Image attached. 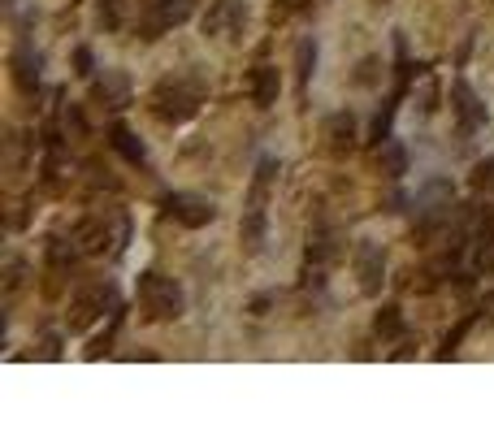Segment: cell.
I'll return each instance as SVG.
<instances>
[{
    "mask_svg": "<svg viewBox=\"0 0 494 433\" xmlns=\"http://www.w3.org/2000/svg\"><path fill=\"white\" fill-rule=\"evenodd\" d=\"M9 70H14V87H18L22 96H35V91H40V70H44L40 53H31V48L22 43L18 53L9 57Z\"/></svg>",
    "mask_w": 494,
    "mask_h": 433,
    "instance_id": "13",
    "label": "cell"
},
{
    "mask_svg": "<svg viewBox=\"0 0 494 433\" xmlns=\"http://www.w3.org/2000/svg\"><path fill=\"white\" fill-rule=\"evenodd\" d=\"M104 308H113V286H87V291H79V295L70 299V313H65L70 334H82L92 321L104 316Z\"/></svg>",
    "mask_w": 494,
    "mask_h": 433,
    "instance_id": "6",
    "label": "cell"
},
{
    "mask_svg": "<svg viewBox=\"0 0 494 433\" xmlns=\"http://www.w3.org/2000/svg\"><path fill=\"white\" fill-rule=\"evenodd\" d=\"M199 104H204V82H199L196 74H170V79H160L157 87H152V96H148L152 118L165 121V126L191 121L199 113Z\"/></svg>",
    "mask_w": 494,
    "mask_h": 433,
    "instance_id": "2",
    "label": "cell"
},
{
    "mask_svg": "<svg viewBox=\"0 0 494 433\" xmlns=\"http://www.w3.org/2000/svg\"><path fill=\"white\" fill-rule=\"evenodd\" d=\"M373 5H386V0H373Z\"/></svg>",
    "mask_w": 494,
    "mask_h": 433,
    "instance_id": "30",
    "label": "cell"
},
{
    "mask_svg": "<svg viewBox=\"0 0 494 433\" xmlns=\"http://www.w3.org/2000/svg\"><path fill=\"white\" fill-rule=\"evenodd\" d=\"M109 143H113V148H118V152L131 160V165H148V152H143V143H139V139L131 135L121 121H113V126H109Z\"/></svg>",
    "mask_w": 494,
    "mask_h": 433,
    "instance_id": "16",
    "label": "cell"
},
{
    "mask_svg": "<svg viewBox=\"0 0 494 433\" xmlns=\"http://www.w3.org/2000/svg\"><path fill=\"white\" fill-rule=\"evenodd\" d=\"M121 22H126V0H100V26L121 31Z\"/></svg>",
    "mask_w": 494,
    "mask_h": 433,
    "instance_id": "20",
    "label": "cell"
},
{
    "mask_svg": "<svg viewBox=\"0 0 494 433\" xmlns=\"http://www.w3.org/2000/svg\"><path fill=\"white\" fill-rule=\"evenodd\" d=\"M377 169H382L386 178L408 174V152L399 148L395 139H382V148H377Z\"/></svg>",
    "mask_w": 494,
    "mask_h": 433,
    "instance_id": "17",
    "label": "cell"
},
{
    "mask_svg": "<svg viewBox=\"0 0 494 433\" xmlns=\"http://www.w3.org/2000/svg\"><path fill=\"white\" fill-rule=\"evenodd\" d=\"M277 91H282L277 65H257V70L247 74V100H252L257 109H269V104H277Z\"/></svg>",
    "mask_w": 494,
    "mask_h": 433,
    "instance_id": "15",
    "label": "cell"
},
{
    "mask_svg": "<svg viewBox=\"0 0 494 433\" xmlns=\"http://www.w3.org/2000/svg\"><path fill=\"white\" fill-rule=\"evenodd\" d=\"M92 100H96L100 109H126L131 104V79L121 74V70H104V79L92 87Z\"/></svg>",
    "mask_w": 494,
    "mask_h": 433,
    "instance_id": "14",
    "label": "cell"
},
{
    "mask_svg": "<svg viewBox=\"0 0 494 433\" xmlns=\"http://www.w3.org/2000/svg\"><path fill=\"white\" fill-rule=\"evenodd\" d=\"M313 65H316V43L304 40L295 48V79H299V91L308 87V79H313Z\"/></svg>",
    "mask_w": 494,
    "mask_h": 433,
    "instance_id": "19",
    "label": "cell"
},
{
    "mask_svg": "<svg viewBox=\"0 0 494 433\" xmlns=\"http://www.w3.org/2000/svg\"><path fill=\"white\" fill-rule=\"evenodd\" d=\"M61 126H65V135H74V139L87 135V121H82V113L74 109V104H65V113H61Z\"/></svg>",
    "mask_w": 494,
    "mask_h": 433,
    "instance_id": "24",
    "label": "cell"
},
{
    "mask_svg": "<svg viewBox=\"0 0 494 433\" xmlns=\"http://www.w3.org/2000/svg\"><path fill=\"white\" fill-rule=\"evenodd\" d=\"M343 256H347L343 235H338L334 226H316L313 235H308V252H304V282H308V286H321L325 274H330Z\"/></svg>",
    "mask_w": 494,
    "mask_h": 433,
    "instance_id": "4",
    "label": "cell"
},
{
    "mask_svg": "<svg viewBox=\"0 0 494 433\" xmlns=\"http://www.w3.org/2000/svg\"><path fill=\"white\" fill-rule=\"evenodd\" d=\"M92 65H96V61H92V48H74V74L87 79V74H92Z\"/></svg>",
    "mask_w": 494,
    "mask_h": 433,
    "instance_id": "26",
    "label": "cell"
},
{
    "mask_svg": "<svg viewBox=\"0 0 494 433\" xmlns=\"http://www.w3.org/2000/svg\"><path fill=\"white\" fill-rule=\"evenodd\" d=\"M57 355H61V338L48 334V338L40 342V360H57Z\"/></svg>",
    "mask_w": 494,
    "mask_h": 433,
    "instance_id": "27",
    "label": "cell"
},
{
    "mask_svg": "<svg viewBox=\"0 0 494 433\" xmlns=\"http://www.w3.org/2000/svg\"><path fill=\"white\" fill-rule=\"evenodd\" d=\"M135 295H139V308H143L148 321H179V316L187 313V295H182V286L174 282V277L157 274V269L139 274Z\"/></svg>",
    "mask_w": 494,
    "mask_h": 433,
    "instance_id": "3",
    "label": "cell"
},
{
    "mask_svg": "<svg viewBox=\"0 0 494 433\" xmlns=\"http://www.w3.org/2000/svg\"><path fill=\"white\" fill-rule=\"evenodd\" d=\"M22 277H26V265H22V260L14 256V260H9V265H5V295H9V299L18 295Z\"/></svg>",
    "mask_w": 494,
    "mask_h": 433,
    "instance_id": "23",
    "label": "cell"
},
{
    "mask_svg": "<svg viewBox=\"0 0 494 433\" xmlns=\"http://www.w3.org/2000/svg\"><path fill=\"white\" fill-rule=\"evenodd\" d=\"M165 213L174 216L179 226H187V230H199V226L218 221V208H213V199L191 196V191H174V196H165Z\"/></svg>",
    "mask_w": 494,
    "mask_h": 433,
    "instance_id": "9",
    "label": "cell"
},
{
    "mask_svg": "<svg viewBox=\"0 0 494 433\" xmlns=\"http://www.w3.org/2000/svg\"><path fill=\"white\" fill-rule=\"evenodd\" d=\"M243 18H247V5H243V0H213L208 14L199 18V26H204L208 40H218V35H226V31H238Z\"/></svg>",
    "mask_w": 494,
    "mask_h": 433,
    "instance_id": "12",
    "label": "cell"
},
{
    "mask_svg": "<svg viewBox=\"0 0 494 433\" xmlns=\"http://www.w3.org/2000/svg\"><path fill=\"white\" fill-rule=\"evenodd\" d=\"M469 182H473V191H494V160H477Z\"/></svg>",
    "mask_w": 494,
    "mask_h": 433,
    "instance_id": "22",
    "label": "cell"
},
{
    "mask_svg": "<svg viewBox=\"0 0 494 433\" xmlns=\"http://www.w3.org/2000/svg\"><path fill=\"white\" fill-rule=\"evenodd\" d=\"M451 109H455V121H460V135H477L486 126V104L477 100V91L464 79L451 82Z\"/></svg>",
    "mask_w": 494,
    "mask_h": 433,
    "instance_id": "11",
    "label": "cell"
},
{
    "mask_svg": "<svg viewBox=\"0 0 494 433\" xmlns=\"http://www.w3.org/2000/svg\"><path fill=\"white\" fill-rule=\"evenodd\" d=\"M126 230H118L113 235V226L104 221V216H82L79 226L70 230V243L79 247V256H104V252H113L118 243L113 238H121Z\"/></svg>",
    "mask_w": 494,
    "mask_h": 433,
    "instance_id": "7",
    "label": "cell"
},
{
    "mask_svg": "<svg viewBox=\"0 0 494 433\" xmlns=\"http://www.w3.org/2000/svg\"><path fill=\"white\" fill-rule=\"evenodd\" d=\"M191 18V0H143L139 5V40H160L165 31H174Z\"/></svg>",
    "mask_w": 494,
    "mask_h": 433,
    "instance_id": "5",
    "label": "cell"
},
{
    "mask_svg": "<svg viewBox=\"0 0 494 433\" xmlns=\"http://www.w3.org/2000/svg\"><path fill=\"white\" fill-rule=\"evenodd\" d=\"M352 265H356V277H360V295H382V282H386V256H382V247L356 243Z\"/></svg>",
    "mask_w": 494,
    "mask_h": 433,
    "instance_id": "10",
    "label": "cell"
},
{
    "mask_svg": "<svg viewBox=\"0 0 494 433\" xmlns=\"http://www.w3.org/2000/svg\"><path fill=\"white\" fill-rule=\"evenodd\" d=\"M356 139H360V126L347 109H343V113H330V118L321 121V148L334 160L352 157V152H356Z\"/></svg>",
    "mask_w": 494,
    "mask_h": 433,
    "instance_id": "8",
    "label": "cell"
},
{
    "mask_svg": "<svg viewBox=\"0 0 494 433\" xmlns=\"http://www.w3.org/2000/svg\"><path fill=\"white\" fill-rule=\"evenodd\" d=\"M352 79H356V87H373L377 79H382V61L377 57H364L356 65V74H352Z\"/></svg>",
    "mask_w": 494,
    "mask_h": 433,
    "instance_id": "21",
    "label": "cell"
},
{
    "mask_svg": "<svg viewBox=\"0 0 494 433\" xmlns=\"http://www.w3.org/2000/svg\"><path fill=\"white\" fill-rule=\"evenodd\" d=\"M282 165L274 157H265L257 165V178H252V191H247V208H243V221H238V243L247 256H260L265 252V235H269V191H274Z\"/></svg>",
    "mask_w": 494,
    "mask_h": 433,
    "instance_id": "1",
    "label": "cell"
},
{
    "mask_svg": "<svg viewBox=\"0 0 494 433\" xmlns=\"http://www.w3.org/2000/svg\"><path fill=\"white\" fill-rule=\"evenodd\" d=\"M412 355H416V342H412V338H403L395 351H391V360H412Z\"/></svg>",
    "mask_w": 494,
    "mask_h": 433,
    "instance_id": "28",
    "label": "cell"
},
{
    "mask_svg": "<svg viewBox=\"0 0 494 433\" xmlns=\"http://www.w3.org/2000/svg\"><path fill=\"white\" fill-rule=\"evenodd\" d=\"M486 308H490V313H494V295H490V303H486Z\"/></svg>",
    "mask_w": 494,
    "mask_h": 433,
    "instance_id": "29",
    "label": "cell"
},
{
    "mask_svg": "<svg viewBox=\"0 0 494 433\" xmlns=\"http://www.w3.org/2000/svg\"><path fill=\"white\" fill-rule=\"evenodd\" d=\"M373 334L382 338V342H391V338H403V313H399V303H386V308L373 316Z\"/></svg>",
    "mask_w": 494,
    "mask_h": 433,
    "instance_id": "18",
    "label": "cell"
},
{
    "mask_svg": "<svg viewBox=\"0 0 494 433\" xmlns=\"http://www.w3.org/2000/svg\"><path fill=\"white\" fill-rule=\"evenodd\" d=\"M299 9H308V0H274V22L291 18V14H299Z\"/></svg>",
    "mask_w": 494,
    "mask_h": 433,
    "instance_id": "25",
    "label": "cell"
}]
</instances>
